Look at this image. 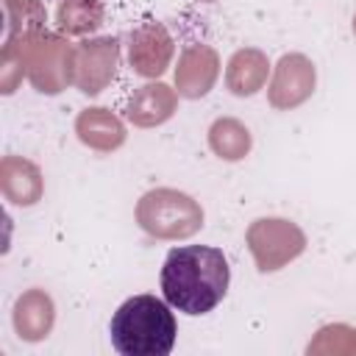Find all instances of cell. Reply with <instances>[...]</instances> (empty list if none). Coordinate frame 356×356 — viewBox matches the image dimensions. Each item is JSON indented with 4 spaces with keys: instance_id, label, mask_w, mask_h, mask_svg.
Returning a JSON list of instances; mask_svg holds the SVG:
<instances>
[{
    "instance_id": "d6986e66",
    "label": "cell",
    "mask_w": 356,
    "mask_h": 356,
    "mask_svg": "<svg viewBox=\"0 0 356 356\" xmlns=\"http://www.w3.org/2000/svg\"><path fill=\"white\" fill-rule=\"evenodd\" d=\"M25 78V58L19 39H3L0 47V95H14Z\"/></svg>"
},
{
    "instance_id": "ac0fdd59",
    "label": "cell",
    "mask_w": 356,
    "mask_h": 356,
    "mask_svg": "<svg viewBox=\"0 0 356 356\" xmlns=\"http://www.w3.org/2000/svg\"><path fill=\"white\" fill-rule=\"evenodd\" d=\"M3 8H6V19H8L6 39L44 31L47 11H44L42 0H3Z\"/></svg>"
},
{
    "instance_id": "277c9868",
    "label": "cell",
    "mask_w": 356,
    "mask_h": 356,
    "mask_svg": "<svg viewBox=\"0 0 356 356\" xmlns=\"http://www.w3.org/2000/svg\"><path fill=\"white\" fill-rule=\"evenodd\" d=\"M22 44L25 78L39 95H61L72 86L75 70V44L56 31H36L25 36H14Z\"/></svg>"
},
{
    "instance_id": "5b68a950",
    "label": "cell",
    "mask_w": 356,
    "mask_h": 356,
    "mask_svg": "<svg viewBox=\"0 0 356 356\" xmlns=\"http://www.w3.org/2000/svg\"><path fill=\"white\" fill-rule=\"evenodd\" d=\"M248 250L259 273H275L306 250V234L286 217H259L245 231Z\"/></svg>"
},
{
    "instance_id": "3957f363",
    "label": "cell",
    "mask_w": 356,
    "mask_h": 356,
    "mask_svg": "<svg viewBox=\"0 0 356 356\" xmlns=\"http://www.w3.org/2000/svg\"><path fill=\"white\" fill-rule=\"evenodd\" d=\"M134 220L147 236L178 242L195 236L203 228L206 214L192 195L172 186H156L136 200Z\"/></svg>"
},
{
    "instance_id": "2e32d148",
    "label": "cell",
    "mask_w": 356,
    "mask_h": 356,
    "mask_svg": "<svg viewBox=\"0 0 356 356\" xmlns=\"http://www.w3.org/2000/svg\"><path fill=\"white\" fill-rule=\"evenodd\" d=\"M106 22L103 0H58L56 28L64 36H92Z\"/></svg>"
},
{
    "instance_id": "44dd1931",
    "label": "cell",
    "mask_w": 356,
    "mask_h": 356,
    "mask_svg": "<svg viewBox=\"0 0 356 356\" xmlns=\"http://www.w3.org/2000/svg\"><path fill=\"white\" fill-rule=\"evenodd\" d=\"M197 3H217V0H197Z\"/></svg>"
},
{
    "instance_id": "9a60e30c",
    "label": "cell",
    "mask_w": 356,
    "mask_h": 356,
    "mask_svg": "<svg viewBox=\"0 0 356 356\" xmlns=\"http://www.w3.org/2000/svg\"><path fill=\"white\" fill-rule=\"evenodd\" d=\"M206 139H209V150L220 161H242L253 147V136L248 125L236 117H217L209 125Z\"/></svg>"
},
{
    "instance_id": "6da1fadb",
    "label": "cell",
    "mask_w": 356,
    "mask_h": 356,
    "mask_svg": "<svg viewBox=\"0 0 356 356\" xmlns=\"http://www.w3.org/2000/svg\"><path fill=\"white\" fill-rule=\"evenodd\" d=\"M228 284V259L211 245H178L161 264L164 300L189 317L209 314L225 298Z\"/></svg>"
},
{
    "instance_id": "52a82bcc",
    "label": "cell",
    "mask_w": 356,
    "mask_h": 356,
    "mask_svg": "<svg viewBox=\"0 0 356 356\" xmlns=\"http://www.w3.org/2000/svg\"><path fill=\"white\" fill-rule=\"evenodd\" d=\"M317 86V67L306 53H284L267 83V103L275 111H292L303 106Z\"/></svg>"
},
{
    "instance_id": "30bf717a",
    "label": "cell",
    "mask_w": 356,
    "mask_h": 356,
    "mask_svg": "<svg viewBox=\"0 0 356 356\" xmlns=\"http://www.w3.org/2000/svg\"><path fill=\"white\" fill-rule=\"evenodd\" d=\"M178 92L164 81H147L125 103V120L134 128H159L178 111Z\"/></svg>"
},
{
    "instance_id": "8fae6325",
    "label": "cell",
    "mask_w": 356,
    "mask_h": 356,
    "mask_svg": "<svg viewBox=\"0 0 356 356\" xmlns=\"http://www.w3.org/2000/svg\"><path fill=\"white\" fill-rule=\"evenodd\" d=\"M0 192L11 206H19V209L36 206L44 195L42 167L17 153L3 156L0 159Z\"/></svg>"
},
{
    "instance_id": "ba28073f",
    "label": "cell",
    "mask_w": 356,
    "mask_h": 356,
    "mask_svg": "<svg viewBox=\"0 0 356 356\" xmlns=\"http://www.w3.org/2000/svg\"><path fill=\"white\" fill-rule=\"evenodd\" d=\"M175 56V39L170 36L164 22L147 19L128 33V64L136 75L147 81H159Z\"/></svg>"
},
{
    "instance_id": "7c38bea8",
    "label": "cell",
    "mask_w": 356,
    "mask_h": 356,
    "mask_svg": "<svg viewBox=\"0 0 356 356\" xmlns=\"http://www.w3.org/2000/svg\"><path fill=\"white\" fill-rule=\"evenodd\" d=\"M75 136L95 153H114L125 145V122L106 106H86L75 117Z\"/></svg>"
},
{
    "instance_id": "4fadbf2b",
    "label": "cell",
    "mask_w": 356,
    "mask_h": 356,
    "mask_svg": "<svg viewBox=\"0 0 356 356\" xmlns=\"http://www.w3.org/2000/svg\"><path fill=\"white\" fill-rule=\"evenodd\" d=\"M11 323L14 331L22 342H42L47 339V334L56 325V303L50 298V292L33 286L25 289L11 309Z\"/></svg>"
},
{
    "instance_id": "ffe728a7",
    "label": "cell",
    "mask_w": 356,
    "mask_h": 356,
    "mask_svg": "<svg viewBox=\"0 0 356 356\" xmlns=\"http://www.w3.org/2000/svg\"><path fill=\"white\" fill-rule=\"evenodd\" d=\"M350 28H353V36H356V14H353V22H350Z\"/></svg>"
},
{
    "instance_id": "e0dca14e",
    "label": "cell",
    "mask_w": 356,
    "mask_h": 356,
    "mask_svg": "<svg viewBox=\"0 0 356 356\" xmlns=\"http://www.w3.org/2000/svg\"><path fill=\"white\" fill-rule=\"evenodd\" d=\"M306 356H356V328L345 323H328L317 328L306 345Z\"/></svg>"
},
{
    "instance_id": "5bb4252c",
    "label": "cell",
    "mask_w": 356,
    "mask_h": 356,
    "mask_svg": "<svg viewBox=\"0 0 356 356\" xmlns=\"http://www.w3.org/2000/svg\"><path fill=\"white\" fill-rule=\"evenodd\" d=\"M273 64L261 47H239L225 61V89L236 97H253L267 86Z\"/></svg>"
},
{
    "instance_id": "7a4b0ae2",
    "label": "cell",
    "mask_w": 356,
    "mask_h": 356,
    "mask_svg": "<svg viewBox=\"0 0 356 356\" xmlns=\"http://www.w3.org/2000/svg\"><path fill=\"white\" fill-rule=\"evenodd\" d=\"M172 306L156 295H134L117 306L108 323L120 356H167L175 348L178 323Z\"/></svg>"
},
{
    "instance_id": "8992f818",
    "label": "cell",
    "mask_w": 356,
    "mask_h": 356,
    "mask_svg": "<svg viewBox=\"0 0 356 356\" xmlns=\"http://www.w3.org/2000/svg\"><path fill=\"white\" fill-rule=\"evenodd\" d=\"M117 67H120V39L86 36L83 42L75 44L72 86L86 97H97L117 78Z\"/></svg>"
},
{
    "instance_id": "9c48e42d",
    "label": "cell",
    "mask_w": 356,
    "mask_h": 356,
    "mask_svg": "<svg viewBox=\"0 0 356 356\" xmlns=\"http://www.w3.org/2000/svg\"><path fill=\"white\" fill-rule=\"evenodd\" d=\"M220 53L211 44L192 42L181 50L175 64V92L186 100L206 97L220 78Z\"/></svg>"
}]
</instances>
